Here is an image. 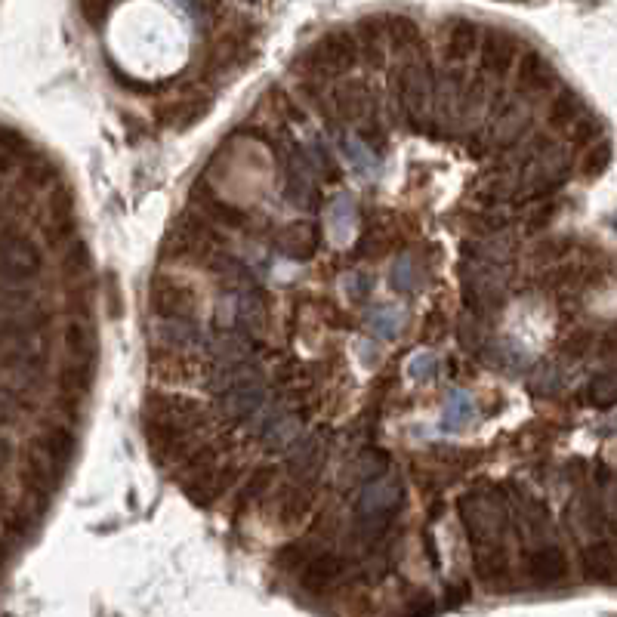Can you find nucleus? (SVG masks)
I'll return each mask as SVG.
<instances>
[{
    "mask_svg": "<svg viewBox=\"0 0 617 617\" xmlns=\"http://www.w3.org/2000/svg\"><path fill=\"white\" fill-rule=\"evenodd\" d=\"M405 503V488H402V479H398L395 473L389 476H374L365 482V488H361L358 500H355V534L358 540L365 543H374L383 540V534L392 528V519L395 513L402 510Z\"/></svg>",
    "mask_w": 617,
    "mask_h": 617,
    "instance_id": "f257e3e1",
    "label": "nucleus"
},
{
    "mask_svg": "<svg viewBox=\"0 0 617 617\" xmlns=\"http://www.w3.org/2000/svg\"><path fill=\"white\" fill-rule=\"evenodd\" d=\"M220 253H223L220 226L207 223L201 213H183L167 232L161 257L176 263H210Z\"/></svg>",
    "mask_w": 617,
    "mask_h": 617,
    "instance_id": "f03ea898",
    "label": "nucleus"
},
{
    "mask_svg": "<svg viewBox=\"0 0 617 617\" xmlns=\"http://www.w3.org/2000/svg\"><path fill=\"white\" fill-rule=\"evenodd\" d=\"M392 87H395V99H398V105H402V115H405L408 127L420 133L426 127L429 112H432V68H429V62L408 56L395 68Z\"/></svg>",
    "mask_w": 617,
    "mask_h": 617,
    "instance_id": "7ed1b4c3",
    "label": "nucleus"
},
{
    "mask_svg": "<svg viewBox=\"0 0 617 617\" xmlns=\"http://www.w3.org/2000/svg\"><path fill=\"white\" fill-rule=\"evenodd\" d=\"M216 321H220L223 328H235V331H244L250 337H260L269 324L266 294L257 284L229 290V294L220 300V309H216Z\"/></svg>",
    "mask_w": 617,
    "mask_h": 617,
    "instance_id": "20e7f679",
    "label": "nucleus"
},
{
    "mask_svg": "<svg viewBox=\"0 0 617 617\" xmlns=\"http://www.w3.org/2000/svg\"><path fill=\"white\" fill-rule=\"evenodd\" d=\"M355 65H358V41H355V34L346 31V28L328 31L309 50V68H312V75L321 78V81L349 75Z\"/></svg>",
    "mask_w": 617,
    "mask_h": 617,
    "instance_id": "39448f33",
    "label": "nucleus"
},
{
    "mask_svg": "<svg viewBox=\"0 0 617 617\" xmlns=\"http://www.w3.org/2000/svg\"><path fill=\"white\" fill-rule=\"evenodd\" d=\"M460 519L476 547H482V543H497V537L506 528V506L497 494H463Z\"/></svg>",
    "mask_w": 617,
    "mask_h": 617,
    "instance_id": "423d86ee",
    "label": "nucleus"
},
{
    "mask_svg": "<svg viewBox=\"0 0 617 617\" xmlns=\"http://www.w3.org/2000/svg\"><path fill=\"white\" fill-rule=\"evenodd\" d=\"M142 417H149V420H164V423L183 426V429H198L204 411H201L198 402H192V398H186V395L152 392L149 398H145Z\"/></svg>",
    "mask_w": 617,
    "mask_h": 617,
    "instance_id": "0eeeda50",
    "label": "nucleus"
},
{
    "mask_svg": "<svg viewBox=\"0 0 617 617\" xmlns=\"http://www.w3.org/2000/svg\"><path fill=\"white\" fill-rule=\"evenodd\" d=\"M198 309V294L173 278H155L152 284V312L158 318H192Z\"/></svg>",
    "mask_w": 617,
    "mask_h": 617,
    "instance_id": "6e6552de",
    "label": "nucleus"
},
{
    "mask_svg": "<svg viewBox=\"0 0 617 617\" xmlns=\"http://www.w3.org/2000/svg\"><path fill=\"white\" fill-rule=\"evenodd\" d=\"M516 53H519V44L513 34H506L500 28H491L485 31V38H479V68L482 75L488 78H506L510 75V68L516 62Z\"/></svg>",
    "mask_w": 617,
    "mask_h": 617,
    "instance_id": "1a4fd4ad",
    "label": "nucleus"
},
{
    "mask_svg": "<svg viewBox=\"0 0 617 617\" xmlns=\"http://www.w3.org/2000/svg\"><path fill=\"white\" fill-rule=\"evenodd\" d=\"M266 402H269V392H266V383H263V380H250V383L232 386V389L216 395L220 414H223L229 423H244V420H250Z\"/></svg>",
    "mask_w": 617,
    "mask_h": 617,
    "instance_id": "9d476101",
    "label": "nucleus"
},
{
    "mask_svg": "<svg viewBox=\"0 0 617 617\" xmlns=\"http://www.w3.org/2000/svg\"><path fill=\"white\" fill-rule=\"evenodd\" d=\"M38 269H41V253L28 238L7 235L0 241V278L22 281V278L38 275Z\"/></svg>",
    "mask_w": 617,
    "mask_h": 617,
    "instance_id": "9b49d317",
    "label": "nucleus"
},
{
    "mask_svg": "<svg viewBox=\"0 0 617 617\" xmlns=\"http://www.w3.org/2000/svg\"><path fill=\"white\" fill-rule=\"evenodd\" d=\"M287 451H290L287 473L294 476V482L312 485L321 473L324 460H328V442H324V435H309V439L294 442Z\"/></svg>",
    "mask_w": 617,
    "mask_h": 617,
    "instance_id": "f8f14e48",
    "label": "nucleus"
},
{
    "mask_svg": "<svg viewBox=\"0 0 617 617\" xmlns=\"http://www.w3.org/2000/svg\"><path fill=\"white\" fill-rule=\"evenodd\" d=\"M155 337L164 349L173 352H201L210 340V334L192 318H161Z\"/></svg>",
    "mask_w": 617,
    "mask_h": 617,
    "instance_id": "ddd939ff",
    "label": "nucleus"
},
{
    "mask_svg": "<svg viewBox=\"0 0 617 617\" xmlns=\"http://www.w3.org/2000/svg\"><path fill=\"white\" fill-rule=\"evenodd\" d=\"M192 201H195L198 213L204 216L207 223H213V226H223V229H244V226H247V213L238 210V207H232V204H226L220 195H216V192L204 183V179H201V183H195Z\"/></svg>",
    "mask_w": 617,
    "mask_h": 617,
    "instance_id": "4468645a",
    "label": "nucleus"
},
{
    "mask_svg": "<svg viewBox=\"0 0 617 617\" xmlns=\"http://www.w3.org/2000/svg\"><path fill=\"white\" fill-rule=\"evenodd\" d=\"M346 562L337 553H315L303 568H300V584L306 593H328L337 580L343 577Z\"/></svg>",
    "mask_w": 617,
    "mask_h": 617,
    "instance_id": "2eb2a0df",
    "label": "nucleus"
},
{
    "mask_svg": "<svg viewBox=\"0 0 617 617\" xmlns=\"http://www.w3.org/2000/svg\"><path fill=\"white\" fill-rule=\"evenodd\" d=\"M275 247L290 260H309L321 247V229L318 223H290L275 235Z\"/></svg>",
    "mask_w": 617,
    "mask_h": 617,
    "instance_id": "dca6fc26",
    "label": "nucleus"
},
{
    "mask_svg": "<svg viewBox=\"0 0 617 617\" xmlns=\"http://www.w3.org/2000/svg\"><path fill=\"white\" fill-rule=\"evenodd\" d=\"M519 90L525 96H540L556 87V71L547 62V56L537 53V50H525L519 59Z\"/></svg>",
    "mask_w": 617,
    "mask_h": 617,
    "instance_id": "f3484780",
    "label": "nucleus"
},
{
    "mask_svg": "<svg viewBox=\"0 0 617 617\" xmlns=\"http://www.w3.org/2000/svg\"><path fill=\"white\" fill-rule=\"evenodd\" d=\"M371 102L374 93L365 81H346L334 90V108H337V118L346 124H358L361 118L371 115Z\"/></svg>",
    "mask_w": 617,
    "mask_h": 617,
    "instance_id": "a211bd4d",
    "label": "nucleus"
},
{
    "mask_svg": "<svg viewBox=\"0 0 617 617\" xmlns=\"http://www.w3.org/2000/svg\"><path fill=\"white\" fill-rule=\"evenodd\" d=\"M78 232V216H75V201H71V192H59L50 204V220L44 229V238L50 247H62L75 238Z\"/></svg>",
    "mask_w": 617,
    "mask_h": 617,
    "instance_id": "6ab92c4d",
    "label": "nucleus"
},
{
    "mask_svg": "<svg viewBox=\"0 0 617 617\" xmlns=\"http://www.w3.org/2000/svg\"><path fill=\"white\" fill-rule=\"evenodd\" d=\"M479 38H482V31L476 22L454 19L448 25V34H445V59L454 65H463L466 59H473V53L479 50Z\"/></svg>",
    "mask_w": 617,
    "mask_h": 617,
    "instance_id": "aec40b11",
    "label": "nucleus"
},
{
    "mask_svg": "<svg viewBox=\"0 0 617 617\" xmlns=\"http://www.w3.org/2000/svg\"><path fill=\"white\" fill-rule=\"evenodd\" d=\"M204 352L213 358V365H232V361H247L253 358V337L244 331L229 328L220 337H210Z\"/></svg>",
    "mask_w": 617,
    "mask_h": 617,
    "instance_id": "412c9836",
    "label": "nucleus"
},
{
    "mask_svg": "<svg viewBox=\"0 0 617 617\" xmlns=\"http://www.w3.org/2000/svg\"><path fill=\"white\" fill-rule=\"evenodd\" d=\"M250 380H263V371L253 358L247 361H232V365H213L210 374H207V389L210 392H226L232 386H241V383H250Z\"/></svg>",
    "mask_w": 617,
    "mask_h": 617,
    "instance_id": "4be33fe9",
    "label": "nucleus"
},
{
    "mask_svg": "<svg viewBox=\"0 0 617 617\" xmlns=\"http://www.w3.org/2000/svg\"><path fill=\"white\" fill-rule=\"evenodd\" d=\"M528 571L534 577V584L553 587L568 574V559L559 547H540L528 556Z\"/></svg>",
    "mask_w": 617,
    "mask_h": 617,
    "instance_id": "5701e85b",
    "label": "nucleus"
},
{
    "mask_svg": "<svg viewBox=\"0 0 617 617\" xmlns=\"http://www.w3.org/2000/svg\"><path fill=\"white\" fill-rule=\"evenodd\" d=\"M303 435V414H290V411H281L263 432L260 439L269 451H287L294 442H300Z\"/></svg>",
    "mask_w": 617,
    "mask_h": 617,
    "instance_id": "b1692460",
    "label": "nucleus"
},
{
    "mask_svg": "<svg viewBox=\"0 0 617 617\" xmlns=\"http://www.w3.org/2000/svg\"><path fill=\"white\" fill-rule=\"evenodd\" d=\"M386 34H389V44L402 53V56H417L423 50V34H420V25L411 19V16H389L383 22Z\"/></svg>",
    "mask_w": 617,
    "mask_h": 617,
    "instance_id": "393cba45",
    "label": "nucleus"
},
{
    "mask_svg": "<svg viewBox=\"0 0 617 617\" xmlns=\"http://www.w3.org/2000/svg\"><path fill=\"white\" fill-rule=\"evenodd\" d=\"M309 506H312V494H309V485H303V482L287 485L278 494V516H281L284 525L303 522L309 516Z\"/></svg>",
    "mask_w": 617,
    "mask_h": 617,
    "instance_id": "a878e982",
    "label": "nucleus"
},
{
    "mask_svg": "<svg viewBox=\"0 0 617 617\" xmlns=\"http://www.w3.org/2000/svg\"><path fill=\"white\" fill-rule=\"evenodd\" d=\"M358 53H365V59L374 68L386 65V53H383V19H361L358 22Z\"/></svg>",
    "mask_w": 617,
    "mask_h": 617,
    "instance_id": "bb28decb",
    "label": "nucleus"
},
{
    "mask_svg": "<svg viewBox=\"0 0 617 617\" xmlns=\"http://www.w3.org/2000/svg\"><path fill=\"white\" fill-rule=\"evenodd\" d=\"M584 568L596 584H611L614 580V547L608 540L590 543L584 550Z\"/></svg>",
    "mask_w": 617,
    "mask_h": 617,
    "instance_id": "cd10ccee",
    "label": "nucleus"
},
{
    "mask_svg": "<svg viewBox=\"0 0 617 617\" xmlns=\"http://www.w3.org/2000/svg\"><path fill=\"white\" fill-rule=\"evenodd\" d=\"M65 349L75 361H96V334L87 321H71L65 328Z\"/></svg>",
    "mask_w": 617,
    "mask_h": 617,
    "instance_id": "c85d7f7f",
    "label": "nucleus"
},
{
    "mask_svg": "<svg viewBox=\"0 0 617 617\" xmlns=\"http://www.w3.org/2000/svg\"><path fill=\"white\" fill-rule=\"evenodd\" d=\"M473 414H476L473 395L463 392V389H454V392H448L445 414H442V429L457 432V429H463L469 420H473Z\"/></svg>",
    "mask_w": 617,
    "mask_h": 617,
    "instance_id": "c756f323",
    "label": "nucleus"
},
{
    "mask_svg": "<svg viewBox=\"0 0 617 617\" xmlns=\"http://www.w3.org/2000/svg\"><path fill=\"white\" fill-rule=\"evenodd\" d=\"M476 571L485 584H494V580H503L510 574V559L506 553L497 547V543H482L479 553H476Z\"/></svg>",
    "mask_w": 617,
    "mask_h": 617,
    "instance_id": "7c9ffc66",
    "label": "nucleus"
},
{
    "mask_svg": "<svg viewBox=\"0 0 617 617\" xmlns=\"http://www.w3.org/2000/svg\"><path fill=\"white\" fill-rule=\"evenodd\" d=\"M38 442H41V445L56 457V463H62L65 469H68L71 457H75V448H78L75 432H71L68 426H47Z\"/></svg>",
    "mask_w": 617,
    "mask_h": 617,
    "instance_id": "2f4dec72",
    "label": "nucleus"
},
{
    "mask_svg": "<svg viewBox=\"0 0 617 617\" xmlns=\"http://www.w3.org/2000/svg\"><path fill=\"white\" fill-rule=\"evenodd\" d=\"M577 115H584V102H580V96L574 90H559L550 102V112H547L550 127L565 130Z\"/></svg>",
    "mask_w": 617,
    "mask_h": 617,
    "instance_id": "473e14b6",
    "label": "nucleus"
},
{
    "mask_svg": "<svg viewBox=\"0 0 617 617\" xmlns=\"http://www.w3.org/2000/svg\"><path fill=\"white\" fill-rule=\"evenodd\" d=\"M402 321H405V312L395 306H377L368 312V328L380 340H395L398 331H402Z\"/></svg>",
    "mask_w": 617,
    "mask_h": 617,
    "instance_id": "72a5a7b5",
    "label": "nucleus"
},
{
    "mask_svg": "<svg viewBox=\"0 0 617 617\" xmlns=\"http://www.w3.org/2000/svg\"><path fill=\"white\" fill-rule=\"evenodd\" d=\"M562 386H565V374L559 365H540L528 380V389L537 398H556L562 392Z\"/></svg>",
    "mask_w": 617,
    "mask_h": 617,
    "instance_id": "f704fd0d",
    "label": "nucleus"
},
{
    "mask_svg": "<svg viewBox=\"0 0 617 617\" xmlns=\"http://www.w3.org/2000/svg\"><path fill=\"white\" fill-rule=\"evenodd\" d=\"M343 155H346L349 167H352L358 176H374V170H377L374 149L361 142L358 136H346V139H343Z\"/></svg>",
    "mask_w": 617,
    "mask_h": 617,
    "instance_id": "c9c22d12",
    "label": "nucleus"
},
{
    "mask_svg": "<svg viewBox=\"0 0 617 617\" xmlns=\"http://www.w3.org/2000/svg\"><path fill=\"white\" fill-rule=\"evenodd\" d=\"M392 287L398 290V294H414V290L420 287V266H417V260L411 257V253H402V257L395 260Z\"/></svg>",
    "mask_w": 617,
    "mask_h": 617,
    "instance_id": "e433bc0d",
    "label": "nucleus"
},
{
    "mask_svg": "<svg viewBox=\"0 0 617 617\" xmlns=\"http://www.w3.org/2000/svg\"><path fill=\"white\" fill-rule=\"evenodd\" d=\"M587 398H590V405H596L599 411H608L614 405V398H617V383H614V374L605 371V374H596L587 386Z\"/></svg>",
    "mask_w": 617,
    "mask_h": 617,
    "instance_id": "4c0bfd02",
    "label": "nucleus"
},
{
    "mask_svg": "<svg viewBox=\"0 0 617 617\" xmlns=\"http://www.w3.org/2000/svg\"><path fill=\"white\" fill-rule=\"evenodd\" d=\"M568 127H571L568 145H574V149H587V145H593L602 136V124L596 118H587V115H577Z\"/></svg>",
    "mask_w": 617,
    "mask_h": 617,
    "instance_id": "58836bf2",
    "label": "nucleus"
},
{
    "mask_svg": "<svg viewBox=\"0 0 617 617\" xmlns=\"http://www.w3.org/2000/svg\"><path fill=\"white\" fill-rule=\"evenodd\" d=\"M87 272H90V250H87V244L78 241V244H71L68 253H65L62 275L68 281H81V278H87Z\"/></svg>",
    "mask_w": 617,
    "mask_h": 617,
    "instance_id": "ea45409f",
    "label": "nucleus"
},
{
    "mask_svg": "<svg viewBox=\"0 0 617 617\" xmlns=\"http://www.w3.org/2000/svg\"><path fill=\"white\" fill-rule=\"evenodd\" d=\"M207 99H183V102H176V108H173V115H170V127H176V130H183V127H189V124H195L198 118H204L207 115Z\"/></svg>",
    "mask_w": 617,
    "mask_h": 617,
    "instance_id": "a19ab883",
    "label": "nucleus"
},
{
    "mask_svg": "<svg viewBox=\"0 0 617 617\" xmlns=\"http://www.w3.org/2000/svg\"><path fill=\"white\" fill-rule=\"evenodd\" d=\"M587 158H584V167H580V170H584V176L587 179H599L605 170H608V164H611V142L605 139V142H593V145H587Z\"/></svg>",
    "mask_w": 617,
    "mask_h": 617,
    "instance_id": "79ce46f5",
    "label": "nucleus"
},
{
    "mask_svg": "<svg viewBox=\"0 0 617 617\" xmlns=\"http://www.w3.org/2000/svg\"><path fill=\"white\" fill-rule=\"evenodd\" d=\"M386 466H389V454H383V451L371 448V451H365V454H361V457L355 460V476L368 482V479H374V476L386 473Z\"/></svg>",
    "mask_w": 617,
    "mask_h": 617,
    "instance_id": "37998d69",
    "label": "nucleus"
},
{
    "mask_svg": "<svg viewBox=\"0 0 617 617\" xmlns=\"http://www.w3.org/2000/svg\"><path fill=\"white\" fill-rule=\"evenodd\" d=\"M272 479H275V466H260L257 473L250 476V482L244 485V491H241V506L250 503V500H260L269 491Z\"/></svg>",
    "mask_w": 617,
    "mask_h": 617,
    "instance_id": "c03bdc74",
    "label": "nucleus"
},
{
    "mask_svg": "<svg viewBox=\"0 0 617 617\" xmlns=\"http://www.w3.org/2000/svg\"><path fill=\"white\" fill-rule=\"evenodd\" d=\"M312 543L309 540H297V543H287V547L278 553V562L290 571H300L309 559H312Z\"/></svg>",
    "mask_w": 617,
    "mask_h": 617,
    "instance_id": "a18cd8bd",
    "label": "nucleus"
},
{
    "mask_svg": "<svg viewBox=\"0 0 617 617\" xmlns=\"http://www.w3.org/2000/svg\"><path fill=\"white\" fill-rule=\"evenodd\" d=\"M457 337H460V346L463 349H485V331H482V324H479V318H463L460 324H457Z\"/></svg>",
    "mask_w": 617,
    "mask_h": 617,
    "instance_id": "49530a36",
    "label": "nucleus"
},
{
    "mask_svg": "<svg viewBox=\"0 0 617 617\" xmlns=\"http://www.w3.org/2000/svg\"><path fill=\"white\" fill-rule=\"evenodd\" d=\"M593 346H596V334H593V331H574V334L565 340L562 355L571 358V361H580V358H584Z\"/></svg>",
    "mask_w": 617,
    "mask_h": 617,
    "instance_id": "de8ad7c7",
    "label": "nucleus"
},
{
    "mask_svg": "<svg viewBox=\"0 0 617 617\" xmlns=\"http://www.w3.org/2000/svg\"><path fill=\"white\" fill-rule=\"evenodd\" d=\"M352 216H355V204H352V198H340V201L331 207V226H334L337 241L346 238V229H349V223H352Z\"/></svg>",
    "mask_w": 617,
    "mask_h": 617,
    "instance_id": "09e8293b",
    "label": "nucleus"
},
{
    "mask_svg": "<svg viewBox=\"0 0 617 617\" xmlns=\"http://www.w3.org/2000/svg\"><path fill=\"white\" fill-rule=\"evenodd\" d=\"M497 349V346H494ZM491 361L497 368H506V371H519L525 365V352L513 343H500V349L491 355Z\"/></svg>",
    "mask_w": 617,
    "mask_h": 617,
    "instance_id": "8fccbe9b",
    "label": "nucleus"
},
{
    "mask_svg": "<svg viewBox=\"0 0 617 617\" xmlns=\"http://www.w3.org/2000/svg\"><path fill=\"white\" fill-rule=\"evenodd\" d=\"M343 290H346L349 300H368L371 290H374V278L365 275V272H352V275H346Z\"/></svg>",
    "mask_w": 617,
    "mask_h": 617,
    "instance_id": "3c124183",
    "label": "nucleus"
},
{
    "mask_svg": "<svg viewBox=\"0 0 617 617\" xmlns=\"http://www.w3.org/2000/svg\"><path fill=\"white\" fill-rule=\"evenodd\" d=\"M115 4H118V0H81V16H84L93 28H99V25L108 19V13H112Z\"/></svg>",
    "mask_w": 617,
    "mask_h": 617,
    "instance_id": "603ef678",
    "label": "nucleus"
},
{
    "mask_svg": "<svg viewBox=\"0 0 617 617\" xmlns=\"http://www.w3.org/2000/svg\"><path fill=\"white\" fill-rule=\"evenodd\" d=\"M435 371H439V358H435L432 352H420L411 358V365H408V374L414 380H432Z\"/></svg>",
    "mask_w": 617,
    "mask_h": 617,
    "instance_id": "864d4df0",
    "label": "nucleus"
},
{
    "mask_svg": "<svg viewBox=\"0 0 617 617\" xmlns=\"http://www.w3.org/2000/svg\"><path fill=\"white\" fill-rule=\"evenodd\" d=\"M272 96L278 99V102H275V105H278V112H281L290 124H306V112L300 108V102H294L284 90H275Z\"/></svg>",
    "mask_w": 617,
    "mask_h": 617,
    "instance_id": "5fc2aeb1",
    "label": "nucleus"
},
{
    "mask_svg": "<svg viewBox=\"0 0 617 617\" xmlns=\"http://www.w3.org/2000/svg\"><path fill=\"white\" fill-rule=\"evenodd\" d=\"M553 216H556V204H543V207H537L531 216H528V229L531 232H540V229H547L550 223H553Z\"/></svg>",
    "mask_w": 617,
    "mask_h": 617,
    "instance_id": "6e6d98bb",
    "label": "nucleus"
},
{
    "mask_svg": "<svg viewBox=\"0 0 617 617\" xmlns=\"http://www.w3.org/2000/svg\"><path fill=\"white\" fill-rule=\"evenodd\" d=\"M408 611H411V614H423V611L429 614V611H435V605H432V599H429V596L423 593V599H417V602H414V605H411Z\"/></svg>",
    "mask_w": 617,
    "mask_h": 617,
    "instance_id": "4d7b16f0",
    "label": "nucleus"
}]
</instances>
